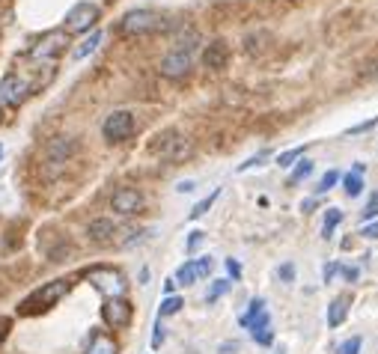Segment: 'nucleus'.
Masks as SVG:
<instances>
[{"mask_svg": "<svg viewBox=\"0 0 378 354\" xmlns=\"http://www.w3.org/2000/svg\"><path fill=\"white\" fill-rule=\"evenodd\" d=\"M69 289H72V283H69V280H51V283H45L42 289H36V292L27 295V298L21 301V307H18V313H21V316H36V313L51 310L54 304H60V301L66 298Z\"/></svg>", "mask_w": 378, "mask_h": 354, "instance_id": "f257e3e1", "label": "nucleus"}, {"mask_svg": "<svg viewBox=\"0 0 378 354\" xmlns=\"http://www.w3.org/2000/svg\"><path fill=\"white\" fill-rule=\"evenodd\" d=\"M164 27V18L152 12V9H132V12L123 15L119 21V30L125 36H143V33H155Z\"/></svg>", "mask_w": 378, "mask_h": 354, "instance_id": "f03ea898", "label": "nucleus"}, {"mask_svg": "<svg viewBox=\"0 0 378 354\" xmlns=\"http://www.w3.org/2000/svg\"><path fill=\"white\" fill-rule=\"evenodd\" d=\"M98 18H102V9L89 0H81L66 12V33H93Z\"/></svg>", "mask_w": 378, "mask_h": 354, "instance_id": "7ed1b4c3", "label": "nucleus"}, {"mask_svg": "<svg viewBox=\"0 0 378 354\" xmlns=\"http://www.w3.org/2000/svg\"><path fill=\"white\" fill-rule=\"evenodd\" d=\"M69 45V33L66 30H51V33H45L39 42L30 48V60L33 63H48L51 66L60 54H63V48Z\"/></svg>", "mask_w": 378, "mask_h": 354, "instance_id": "20e7f679", "label": "nucleus"}, {"mask_svg": "<svg viewBox=\"0 0 378 354\" xmlns=\"http://www.w3.org/2000/svg\"><path fill=\"white\" fill-rule=\"evenodd\" d=\"M87 280L105 295V298H125V277L116 268H93L87 271Z\"/></svg>", "mask_w": 378, "mask_h": 354, "instance_id": "39448f33", "label": "nucleus"}, {"mask_svg": "<svg viewBox=\"0 0 378 354\" xmlns=\"http://www.w3.org/2000/svg\"><path fill=\"white\" fill-rule=\"evenodd\" d=\"M102 134L107 143H123L134 134V116L128 111H114L107 120L102 122Z\"/></svg>", "mask_w": 378, "mask_h": 354, "instance_id": "423d86ee", "label": "nucleus"}, {"mask_svg": "<svg viewBox=\"0 0 378 354\" xmlns=\"http://www.w3.org/2000/svg\"><path fill=\"white\" fill-rule=\"evenodd\" d=\"M102 319L111 330H123L128 328V322H132V304L125 298H105L102 304Z\"/></svg>", "mask_w": 378, "mask_h": 354, "instance_id": "0eeeda50", "label": "nucleus"}, {"mask_svg": "<svg viewBox=\"0 0 378 354\" xmlns=\"http://www.w3.org/2000/svg\"><path fill=\"white\" fill-rule=\"evenodd\" d=\"M30 86L24 77H18V75H6L3 81H0V104H9V107H18L24 102V98L30 95Z\"/></svg>", "mask_w": 378, "mask_h": 354, "instance_id": "6e6552de", "label": "nucleus"}, {"mask_svg": "<svg viewBox=\"0 0 378 354\" xmlns=\"http://www.w3.org/2000/svg\"><path fill=\"white\" fill-rule=\"evenodd\" d=\"M111 209L116 214H137L143 209V194L134 188H116L111 196Z\"/></svg>", "mask_w": 378, "mask_h": 354, "instance_id": "1a4fd4ad", "label": "nucleus"}, {"mask_svg": "<svg viewBox=\"0 0 378 354\" xmlns=\"http://www.w3.org/2000/svg\"><path fill=\"white\" fill-rule=\"evenodd\" d=\"M158 68H161L164 77H185L188 72H191V54L188 51H170Z\"/></svg>", "mask_w": 378, "mask_h": 354, "instance_id": "9d476101", "label": "nucleus"}, {"mask_svg": "<svg viewBox=\"0 0 378 354\" xmlns=\"http://www.w3.org/2000/svg\"><path fill=\"white\" fill-rule=\"evenodd\" d=\"M75 152H78V143L72 140V137H54V140L48 143V149H45L51 164H66Z\"/></svg>", "mask_w": 378, "mask_h": 354, "instance_id": "9b49d317", "label": "nucleus"}, {"mask_svg": "<svg viewBox=\"0 0 378 354\" xmlns=\"http://www.w3.org/2000/svg\"><path fill=\"white\" fill-rule=\"evenodd\" d=\"M247 330H251V337H253L256 346H271V342H274L271 316H268V310H262L256 319H251V324H247Z\"/></svg>", "mask_w": 378, "mask_h": 354, "instance_id": "f8f14e48", "label": "nucleus"}, {"mask_svg": "<svg viewBox=\"0 0 378 354\" xmlns=\"http://www.w3.org/2000/svg\"><path fill=\"white\" fill-rule=\"evenodd\" d=\"M87 235L93 244H111L114 235H116V223L111 218H96V221H89Z\"/></svg>", "mask_w": 378, "mask_h": 354, "instance_id": "ddd939ff", "label": "nucleus"}, {"mask_svg": "<svg viewBox=\"0 0 378 354\" xmlns=\"http://www.w3.org/2000/svg\"><path fill=\"white\" fill-rule=\"evenodd\" d=\"M226 60H230V51H226V45L217 39V42H208L206 45V51H203V66L206 68H224L226 66Z\"/></svg>", "mask_w": 378, "mask_h": 354, "instance_id": "4468645a", "label": "nucleus"}, {"mask_svg": "<svg viewBox=\"0 0 378 354\" xmlns=\"http://www.w3.org/2000/svg\"><path fill=\"white\" fill-rule=\"evenodd\" d=\"M349 304H352V295H340V298L331 301V307H327V328H340L349 316Z\"/></svg>", "mask_w": 378, "mask_h": 354, "instance_id": "2eb2a0df", "label": "nucleus"}, {"mask_svg": "<svg viewBox=\"0 0 378 354\" xmlns=\"http://www.w3.org/2000/svg\"><path fill=\"white\" fill-rule=\"evenodd\" d=\"M98 45H102V30H93L87 39H81V42H78V48L72 51V60H87V57L93 54Z\"/></svg>", "mask_w": 378, "mask_h": 354, "instance_id": "dca6fc26", "label": "nucleus"}, {"mask_svg": "<svg viewBox=\"0 0 378 354\" xmlns=\"http://www.w3.org/2000/svg\"><path fill=\"white\" fill-rule=\"evenodd\" d=\"M87 354H116V342L107 337V333H96V337L89 339Z\"/></svg>", "mask_w": 378, "mask_h": 354, "instance_id": "f3484780", "label": "nucleus"}, {"mask_svg": "<svg viewBox=\"0 0 378 354\" xmlns=\"http://www.w3.org/2000/svg\"><path fill=\"white\" fill-rule=\"evenodd\" d=\"M173 280L179 283V286H194V283L200 280V277H197V265H194V259L185 262V265H179V271H176Z\"/></svg>", "mask_w": 378, "mask_h": 354, "instance_id": "a211bd4d", "label": "nucleus"}, {"mask_svg": "<svg viewBox=\"0 0 378 354\" xmlns=\"http://www.w3.org/2000/svg\"><path fill=\"white\" fill-rule=\"evenodd\" d=\"M185 307V301L179 298V295H167V298L161 301V307H158V319H167V316H176L179 310Z\"/></svg>", "mask_w": 378, "mask_h": 354, "instance_id": "6ab92c4d", "label": "nucleus"}, {"mask_svg": "<svg viewBox=\"0 0 378 354\" xmlns=\"http://www.w3.org/2000/svg\"><path fill=\"white\" fill-rule=\"evenodd\" d=\"M340 221H343L340 209H327L325 212V226H322V239H334V230H336V223Z\"/></svg>", "mask_w": 378, "mask_h": 354, "instance_id": "aec40b11", "label": "nucleus"}, {"mask_svg": "<svg viewBox=\"0 0 378 354\" xmlns=\"http://www.w3.org/2000/svg\"><path fill=\"white\" fill-rule=\"evenodd\" d=\"M217 196H221V188H215L212 194H208L206 196V200H200V203H197L194 205V212L191 214H188V218H191V221H197V218H203V214L208 212V209H212V205H215V200H217Z\"/></svg>", "mask_w": 378, "mask_h": 354, "instance_id": "412c9836", "label": "nucleus"}, {"mask_svg": "<svg viewBox=\"0 0 378 354\" xmlns=\"http://www.w3.org/2000/svg\"><path fill=\"white\" fill-rule=\"evenodd\" d=\"M262 310H265V301H262V298H253L251 307H247V313H244L242 319H238V324H242V328H247V324H251V319H256Z\"/></svg>", "mask_w": 378, "mask_h": 354, "instance_id": "4be33fe9", "label": "nucleus"}, {"mask_svg": "<svg viewBox=\"0 0 378 354\" xmlns=\"http://www.w3.org/2000/svg\"><path fill=\"white\" fill-rule=\"evenodd\" d=\"M230 286H233L230 280H215V283H212V289H208V295H206V301H208V304H215L217 298H221V295L230 292Z\"/></svg>", "mask_w": 378, "mask_h": 354, "instance_id": "5701e85b", "label": "nucleus"}, {"mask_svg": "<svg viewBox=\"0 0 378 354\" xmlns=\"http://www.w3.org/2000/svg\"><path fill=\"white\" fill-rule=\"evenodd\" d=\"M343 185H345V194H349V196H357V194L363 191V179H361L357 173H349V176H345Z\"/></svg>", "mask_w": 378, "mask_h": 354, "instance_id": "b1692460", "label": "nucleus"}, {"mask_svg": "<svg viewBox=\"0 0 378 354\" xmlns=\"http://www.w3.org/2000/svg\"><path fill=\"white\" fill-rule=\"evenodd\" d=\"M372 218H378V191L370 194V200H366L363 212H361V221H372Z\"/></svg>", "mask_w": 378, "mask_h": 354, "instance_id": "393cba45", "label": "nucleus"}, {"mask_svg": "<svg viewBox=\"0 0 378 354\" xmlns=\"http://www.w3.org/2000/svg\"><path fill=\"white\" fill-rule=\"evenodd\" d=\"M304 149H307V146H298V149H289V152H280V155H277V164H280V167H292L298 158H301V155H304Z\"/></svg>", "mask_w": 378, "mask_h": 354, "instance_id": "a878e982", "label": "nucleus"}, {"mask_svg": "<svg viewBox=\"0 0 378 354\" xmlns=\"http://www.w3.org/2000/svg\"><path fill=\"white\" fill-rule=\"evenodd\" d=\"M363 348V339L361 337H352V339H345L340 348H336V354H361Z\"/></svg>", "mask_w": 378, "mask_h": 354, "instance_id": "bb28decb", "label": "nucleus"}, {"mask_svg": "<svg viewBox=\"0 0 378 354\" xmlns=\"http://www.w3.org/2000/svg\"><path fill=\"white\" fill-rule=\"evenodd\" d=\"M336 182H340V173H336V170H327V173L322 176V182H319V194H327Z\"/></svg>", "mask_w": 378, "mask_h": 354, "instance_id": "cd10ccee", "label": "nucleus"}, {"mask_svg": "<svg viewBox=\"0 0 378 354\" xmlns=\"http://www.w3.org/2000/svg\"><path fill=\"white\" fill-rule=\"evenodd\" d=\"M295 274H298V268H295L292 262H283L280 268H277V277H280L283 283H292V280H295Z\"/></svg>", "mask_w": 378, "mask_h": 354, "instance_id": "c85d7f7f", "label": "nucleus"}, {"mask_svg": "<svg viewBox=\"0 0 378 354\" xmlns=\"http://www.w3.org/2000/svg\"><path fill=\"white\" fill-rule=\"evenodd\" d=\"M194 265H197V277H208V274H212V259L208 257H200V259H194Z\"/></svg>", "mask_w": 378, "mask_h": 354, "instance_id": "c756f323", "label": "nucleus"}, {"mask_svg": "<svg viewBox=\"0 0 378 354\" xmlns=\"http://www.w3.org/2000/svg\"><path fill=\"white\" fill-rule=\"evenodd\" d=\"M310 170H313V164H310V161H301V164H298V170L292 173V179H289V185H295V182H301V179H304V176H307V173H310Z\"/></svg>", "mask_w": 378, "mask_h": 354, "instance_id": "7c9ffc66", "label": "nucleus"}, {"mask_svg": "<svg viewBox=\"0 0 378 354\" xmlns=\"http://www.w3.org/2000/svg\"><path fill=\"white\" fill-rule=\"evenodd\" d=\"M164 337H167V333H164V324H161V319H158V322H155V333H152V348H161Z\"/></svg>", "mask_w": 378, "mask_h": 354, "instance_id": "2f4dec72", "label": "nucleus"}, {"mask_svg": "<svg viewBox=\"0 0 378 354\" xmlns=\"http://www.w3.org/2000/svg\"><path fill=\"white\" fill-rule=\"evenodd\" d=\"M203 239H206V232H200V230H197V232H191V239H188V253H194L197 248H200V244H203Z\"/></svg>", "mask_w": 378, "mask_h": 354, "instance_id": "473e14b6", "label": "nucleus"}, {"mask_svg": "<svg viewBox=\"0 0 378 354\" xmlns=\"http://www.w3.org/2000/svg\"><path fill=\"white\" fill-rule=\"evenodd\" d=\"M226 271H230V277H233V280L242 277V265H238L235 259H226Z\"/></svg>", "mask_w": 378, "mask_h": 354, "instance_id": "72a5a7b5", "label": "nucleus"}, {"mask_svg": "<svg viewBox=\"0 0 378 354\" xmlns=\"http://www.w3.org/2000/svg\"><path fill=\"white\" fill-rule=\"evenodd\" d=\"M363 239H372V241H378V221L363 226Z\"/></svg>", "mask_w": 378, "mask_h": 354, "instance_id": "f704fd0d", "label": "nucleus"}, {"mask_svg": "<svg viewBox=\"0 0 378 354\" xmlns=\"http://www.w3.org/2000/svg\"><path fill=\"white\" fill-rule=\"evenodd\" d=\"M260 161H265V152H262V155H256V158H251V161H244L242 167H238V173H244V170H251V167H260Z\"/></svg>", "mask_w": 378, "mask_h": 354, "instance_id": "c9c22d12", "label": "nucleus"}, {"mask_svg": "<svg viewBox=\"0 0 378 354\" xmlns=\"http://www.w3.org/2000/svg\"><path fill=\"white\" fill-rule=\"evenodd\" d=\"M340 268H343L340 262H331V265H327V268H325V283H331V277H334V274H340Z\"/></svg>", "mask_w": 378, "mask_h": 354, "instance_id": "e433bc0d", "label": "nucleus"}, {"mask_svg": "<svg viewBox=\"0 0 378 354\" xmlns=\"http://www.w3.org/2000/svg\"><path fill=\"white\" fill-rule=\"evenodd\" d=\"M375 125V120H370V122H363V125H354V129H349V134H357V131H366V129H372Z\"/></svg>", "mask_w": 378, "mask_h": 354, "instance_id": "4c0bfd02", "label": "nucleus"}, {"mask_svg": "<svg viewBox=\"0 0 378 354\" xmlns=\"http://www.w3.org/2000/svg\"><path fill=\"white\" fill-rule=\"evenodd\" d=\"M176 191H179V194H191V191H194V182H179Z\"/></svg>", "mask_w": 378, "mask_h": 354, "instance_id": "58836bf2", "label": "nucleus"}, {"mask_svg": "<svg viewBox=\"0 0 378 354\" xmlns=\"http://www.w3.org/2000/svg\"><path fill=\"white\" fill-rule=\"evenodd\" d=\"M176 286H179V283H176V280L170 277V280H167V283H164V292H167V295H173V292H176Z\"/></svg>", "mask_w": 378, "mask_h": 354, "instance_id": "ea45409f", "label": "nucleus"}, {"mask_svg": "<svg viewBox=\"0 0 378 354\" xmlns=\"http://www.w3.org/2000/svg\"><path fill=\"white\" fill-rule=\"evenodd\" d=\"M352 173H357V176H363V173H366V164H361V161H357V164L352 167Z\"/></svg>", "mask_w": 378, "mask_h": 354, "instance_id": "a19ab883", "label": "nucleus"}, {"mask_svg": "<svg viewBox=\"0 0 378 354\" xmlns=\"http://www.w3.org/2000/svg\"><path fill=\"white\" fill-rule=\"evenodd\" d=\"M6 328H9V322H0V339L6 337Z\"/></svg>", "mask_w": 378, "mask_h": 354, "instance_id": "79ce46f5", "label": "nucleus"}, {"mask_svg": "<svg viewBox=\"0 0 378 354\" xmlns=\"http://www.w3.org/2000/svg\"><path fill=\"white\" fill-rule=\"evenodd\" d=\"M0 158H3V143H0Z\"/></svg>", "mask_w": 378, "mask_h": 354, "instance_id": "37998d69", "label": "nucleus"}, {"mask_svg": "<svg viewBox=\"0 0 378 354\" xmlns=\"http://www.w3.org/2000/svg\"><path fill=\"white\" fill-rule=\"evenodd\" d=\"M274 354H286V351H283V348H277V351H274Z\"/></svg>", "mask_w": 378, "mask_h": 354, "instance_id": "c03bdc74", "label": "nucleus"}, {"mask_svg": "<svg viewBox=\"0 0 378 354\" xmlns=\"http://www.w3.org/2000/svg\"><path fill=\"white\" fill-rule=\"evenodd\" d=\"M375 75H378V68H375Z\"/></svg>", "mask_w": 378, "mask_h": 354, "instance_id": "a18cd8bd", "label": "nucleus"}]
</instances>
